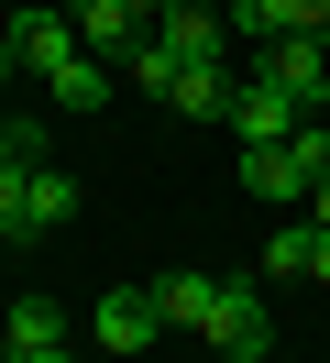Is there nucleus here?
Wrapping results in <instances>:
<instances>
[{
    "label": "nucleus",
    "mask_w": 330,
    "mask_h": 363,
    "mask_svg": "<svg viewBox=\"0 0 330 363\" xmlns=\"http://www.w3.org/2000/svg\"><path fill=\"white\" fill-rule=\"evenodd\" d=\"M154 297H165V330H198L220 363H264V352H275V319H264V297L242 286V275L176 264V275H154Z\"/></svg>",
    "instance_id": "nucleus-1"
},
{
    "label": "nucleus",
    "mask_w": 330,
    "mask_h": 363,
    "mask_svg": "<svg viewBox=\"0 0 330 363\" xmlns=\"http://www.w3.org/2000/svg\"><path fill=\"white\" fill-rule=\"evenodd\" d=\"M0 33H11V67H22V77H44V89H55V77L88 55V33H77V11H66V0H22Z\"/></svg>",
    "instance_id": "nucleus-2"
},
{
    "label": "nucleus",
    "mask_w": 330,
    "mask_h": 363,
    "mask_svg": "<svg viewBox=\"0 0 330 363\" xmlns=\"http://www.w3.org/2000/svg\"><path fill=\"white\" fill-rule=\"evenodd\" d=\"M253 77L286 89L297 111H319L330 99V33H275V45H253Z\"/></svg>",
    "instance_id": "nucleus-3"
},
{
    "label": "nucleus",
    "mask_w": 330,
    "mask_h": 363,
    "mask_svg": "<svg viewBox=\"0 0 330 363\" xmlns=\"http://www.w3.org/2000/svg\"><path fill=\"white\" fill-rule=\"evenodd\" d=\"M88 330H99V352H121V363H132V352H143L154 330H165V297H154V286H110Z\"/></svg>",
    "instance_id": "nucleus-4"
},
{
    "label": "nucleus",
    "mask_w": 330,
    "mask_h": 363,
    "mask_svg": "<svg viewBox=\"0 0 330 363\" xmlns=\"http://www.w3.org/2000/svg\"><path fill=\"white\" fill-rule=\"evenodd\" d=\"M242 187H253L264 209H297V199H308V165H297V133H286V143H242Z\"/></svg>",
    "instance_id": "nucleus-5"
},
{
    "label": "nucleus",
    "mask_w": 330,
    "mask_h": 363,
    "mask_svg": "<svg viewBox=\"0 0 330 363\" xmlns=\"http://www.w3.org/2000/svg\"><path fill=\"white\" fill-rule=\"evenodd\" d=\"M297 121H319V111H297L286 89H264V77H242V99H231V143H286Z\"/></svg>",
    "instance_id": "nucleus-6"
},
{
    "label": "nucleus",
    "mask_w": 330,
    "mask_h": 363,
    "mask_svg": "<svg viewBox=\"0 0 330 363\" xmlns=\"http://www.w3.org/2000/svg\"><path fill=\"white\" fill-rule=\"evenodd\" d=\"M154 33H165V45L187 55V67H231V11H198V0H176V11H165Z\"/></svg>",
    "instance_id": "nucleus-7"
},
{
    "label": "nucleus",
    "mask_w": 330,
    "mask_h": 363,
    "mask_svg": "<svg viewBox=\"0 0 330 363\" xmlns=\"http://www.w3.org/2000/svg\"><path fill=\"white\" fill-rule=\"evenodd\" d=\"M264 275H308V286H330V220H286L275 242H264Z\"/></svg>",
    "instance_id": "nucleus-8"
},
{
    "label": "nucleus",
    "mask_w": 330,
    "mask_h": 363,
    "mask_svg": "<svg viewBox=\"0 0 330 363\" xmlns=\"http://www.w3.org/2000/svg\"><path fill=\"white\" fill-rule=\"evenodd\" d=\"M66 352V308L55 297H11V363H55Z\"/></svg>",
    "instance_id": "nucleus-9"
},
{
    "label": "nucleus",
    "mask_w": 330,
    "mask_h": 363,
    "mask_svg": "<svg viewBox=\"0 0 330 363\" xmlns=\"http://www.w3.org/2000/svg\"><path fill=\"white\" fill-rule=\"evenodd\" d=\"M231 99H242L231 67H187V77H176V111H187V121H231Z\"/></svg>",
    "instance_id": "nucleus-10"
},
{
    "label": "nucleus",
    "mask_w": 330,
    "mask_h": 363,
    "mask_svg": "<svg viewBox=\"0 0 330 363\" xmlns=\"http://www.w3.org/2000/svg\"><path fill=\"white\" fill-rule=\"evenodd\" d=\"M121 77H132V89H154V99H176V77H187V55H176L165 33H143V45L121 55Z\"/></svg>",
    "instance_id": "nucleus-11"
},
{
    "label": "nucleus",
    "mask_w": 330,
    "mask_h": 363,
    "mask_svg": "<svg viewBox=\"0 0 330 363\" xmlns=\"http://www.w3.org/2000/svg\"><path fill=\"white\" fill-rule=\"evenodd\" d=\"M44 99H55V111H99V99H110V67H99V55H77V67H66Z\"/></svg>",
    "instance_id": "nucleus-12"
},
{
    "label": "nucleus",
    "mask_w": 330,
    "mask_h": 363,
    "mask_svg": "<svg viewBox=\"0 0 330 363\" xmlns=\"http://www.w3.org/2000/svg\"><path fill=\"white\" fill-rule=\"evenodd\" d=\"M66 220H77V177L33 165V231H66Z\"/></svg>",
    "instance_id": "nucleus-13"
},
{
    "label": "nucleus",
    "mask_w": 330,
    "mask_h": 363,
    "mask_svg": "<svg viewBox=\"0 0 330 363\" xmlns=\"http://www.w3.org/2000/svg\"><path fill=\"white\" fill-rule=\"evenodd\" d=\"M297 165H308V187L330 177V121H297Z\"/></svg>",
    "instance_id": "nucleus-14"
},
{
    "label": "nucleus",
    "mask_w": 330,
    "mask_h": 363,
    "mask_svg": "<svg viewBox=\"0 0 330 363\" xmlns=\"http://www.w3.org/2000/svg\"><path fill=\"white\" fill-rule=\"evenodd\" d=\"M121 11H132V23H165V11H176V0H121Z\"/></svg>",
    "instance_id": "nucleus-15"
},
{
    "label": "nucleus",
    "mask_w": 330,
    "mask_h": 363,
    "mask_svg": "<svg viewBox=\"0 0 330 363\" xmlns=\"http://www.w3.org/2000/svg\"><path fill=\"white\" fill-rule=\"evenodd\" d=\"M308 220H330V177H319V187H308Z\"/></svg>",
    "instance_id": "nucleus-16"
},
{
    "label": "nucleus",
    "mask_w": 330,
    "mask_h": 363,
    "mask_svg": "<svg viewBox=\"0 0 330 363\" xmlns=\"http://www.w3.org/2000/svg\"><path fill=\"white\" fill-rule=\"evenodd\" d=\"M0 89H11V33H0Z\"/></svg>",
    "instance_id": "nucleus-17"
}]
</instances>
